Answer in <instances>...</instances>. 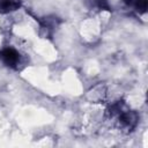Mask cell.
Here are the masks:
<instances>
[{
	"label": "cell",
	"instance_id": "obj_1",
	"mask_svg": "<svg viewBox=\"0 0 148 148\" xmlns=\"http://www.w3.org/2000/svg\"><path fill=\"white\" fill-rule=\"evenodd\" d=\"M106 113L110 119H116L118 127L124 132L133 131L139 120L136 112L131 110L123 102H117L112 104L108 109Z\"/></svg>",
	"mask_w": 148,
	"mask_h": 148
},
{
	"label": "cell",
	"instance_id": "obj_2",
	"mask_svg": "<svg viewBox=\"0 0 148 148\" xmlns=\"http://www.w3.org/2000/svg\"><path fill=\"white\" fill-rule=\"evenodd\" d=\"M0 59L2 62L14 69H17L21 64V54L14 47H5L0 51Z\"/></svg>",
	"mask_w": 148,
	"mask_h": 148
},
{
	"label": "cell",
	"instance_id": "obj_3",
	"mask_svg": "<svg viewBox=\"0 0 148 148\" xmlns=\"http://www.w3.org/2000/svg\"><path fill=\"white\" fill-rule=\"evenodd\" d=\"M21 7V0H0V13L7 14Z\"/></svg>",
	"mask_w": 148,
	"mask_h": 148
},
{
	"label": "cell",
	"instance_id": "obj_4",
	"mask_svg": "<svg viewBox=\"0 0 148 148\" xmlns=\"http://www.w3.org/2000/svg\"><path fill=\"white\" fill-rule=\"evenodd\" d=\"M88 2L91 7H95L99 10H111L108 0H88Z\"/></svg>",
	"mask_w": 148,
	"mask_h": 148
},
{
	"label": "cell",
	"instance_id": "obj_5",
	"mask_svg": "<svg viewBox=\"0 0 148 148\" xmlns=\"http://www.w3.org/2000/svg\"><path fill=\"white\" fill-rule=\"evenodd\" d=\"M132 5L139 14H145L148 8V0H133Z\"/></svg>",
	"mask_w": 148,
	"mask_h": 148
}]
</instances>
